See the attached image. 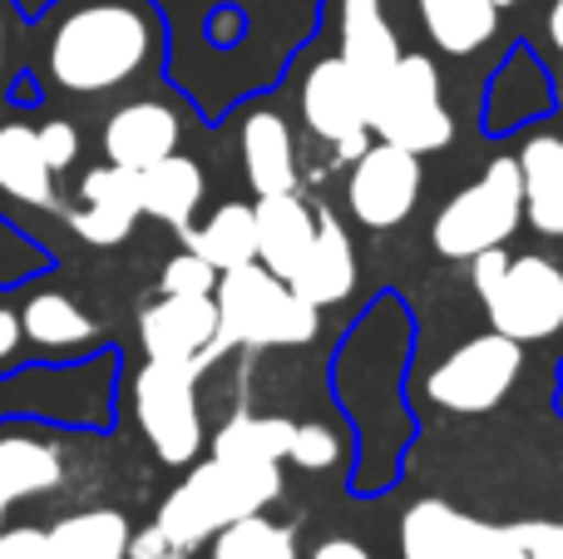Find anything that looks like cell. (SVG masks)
<instances>
[{"mask_svg":"<svg viewBox=\"0 0 563 559\" xmlns=\"http://www.w3.org/2000/svg\"><path fill=\"white\" fill-rule=\"evenodd\" d=\"M336 456H341V441H336V431H331V426L307 421V426H297V431H291L287 461L301 465V471H327V465H336Z\"/></svg>","mask_w":563,"mask_h":559,"instance_id":"1f68e13d","label":"cell"},{"mask_svg":"<svg viewBox=\"0 0 563 559\" xmlns=\"http://www.w3.org/2000/svg\"><path fill=\"white\" fill-rule=\"evenodd\" d=\"M184 243L203 263H213L218 273H233L243 263H257V218L247 204H223V208H213L208 223L188 228Z\"/></svg>","mask_w":563,"mask_h":559,"instance_id":"484cf974","label":"cell"},{"mask_svg":"<svg viewBox=\"0 0 563 559\" xmlns=\"http://www.w3.org/2000/svg\"><path fill=\"white\" fill-rule=\"evenodd\" d=\"M525 223V174L519 158H495L470 188H460L435 218V253L445 257H479L489 248H505L515 228Z\"/></svg>","mask_w":563,"mask_h":559,"instance_id":"52a82bcc","label":"cell"},{"mask_svg":"<svg viewBox=\"0 0 563 559\" xmlns=\"http://www.w3.org/2000/svg\"><path fill=\"white\" fill-rule=\"evenodd\" d=\"M218 287V267L203 263V257L194 253V248H184V253H174L164 263V273H158V293H178V297H208Z\"/></svg>","mask_w":563,"mask_h":559,"instance_id":"4dcf8cb0","label":"cell"},{"mask_svg":"<svg viewBox=\"0 0 563 559\" xmlns=\"http://www.w3.org/2000/svg\"><path fill=\"white\" fill-rule=\"evenodd\" d=\"M164 50V20L148 0H55L40 15V79L59 95H114Z\"/></svg>","mask_w":563,"mask_h":559,"instance_id":"7a4b0ae2","label":"cell"},{"mask_svg":"<svg viewBox=\"0 0 563 559\" xmlns=\"http://www.w3.org/2000/svg\"><path fill=\"white\" fill-rule=\"evenodd\" d=\"M495 6H499V10H505V6H515V0H495Z\"/></svg>","mask_w":563,"mask_h":559,"instance_id":"ab89813d","label":"cell"},{"mask_svg":"<svg viewBox=\"0 0 563 559\" xmlns=\"http://www.w3.org/2000/svg\"><path fill=\"white\" fill-rule=\"evenodd\" d=\"M144 218L139 204V174L119 164H99L79 178V208H69V228L89 248H119Z\"/></svg>","mask_w":563,"mask_h":559,"instance_id":"9a60e30c","label":"cell"},{"mask_svg":"<svg viewBox=\"0 0 563 559\" xmlns=\"http://www.w3.org/2000/svg\"><path fill=\"white\" fill-rule=\"evenodd\" d=\"M129 545H134L129 515L99 505V511H75L49 520L40 559H129Z\"/></svg>","mask_w":563,"mask_h":559,"instance_id":"d6986e66","label":"cell"},{"mask_svg":"<svg viewBox=\"0 0 563 559\" xmlns=\"http://www.w3.org/2000/svg\"><path fill=\"white\" fill-rule=\"evenodd\" d=\"M213 559H297V540L287 525L267 520V515H247V520L213 535Z\"/></svg>","mask_w":563,"mask_h":559,"instance_id":"f1b7e54d","label":"cell"},{"mask_svg":"<svg viewBox=\"0 0 563 559\" xmlns=\"http://www.w3.org/2000/svg\"><path fill=\"white\" fill-rule=\"evenodd\" d=\"M40 85H45V79H35L30 69H20V75H15V89H10V99H15V105H40V99H45V89H40Z\"/></svg>","mask_w":563,"mask_h":559,"instance_id":"8d00e7d4","label":"cell"},{"mask_svg":"<svg viewBox=\"0 0 563 559\" xmlns=\"http://www.w3.org/2000/svg\"><path fill=\"white\" fill-rule=\"evenodd\" d=\"M20 327H25V342L45 357H69V352H85V347L99 342V322L69 293L25 297V307H20Z\"/></svg>","mask_w":563,"mask_h":559,"instance_id":"cb8c5ba5","label":"cell"},{"mask_svg":"<svg viewBox=\"0 0 563 559\" xmlns=\"http://www.w3.org/2000/svg\"><path fill=\"white\" fill-rule=\"evenodd\" d=\"M0 194L40 213H59V174L40 154L35 124H0Z\"/></svg>","mask_w":563,"mask_h":559,"instance_id":"ac0fdd59","label":"cell"},{"mask_svg":"<svg viewBox=\"0 0 563 559\" xmlns=\"http://www.w3.org/2000/svg\"><path fill=\"white\" fill-rule=\"evenodd\" d=\"M301 119L317 139H327L341 158L366 154V85L346 69V59H317L301 79Z\"/></svg>","mask_w":563,"mask_h":559,"instance_id":"7c38bea8","label":"cell"},{"mask_svg":"<svg viewBox=\"0 0 563 559\" xmlns=\"http://www.w3.org/2000/svg\"><path fill=\"white\" fill-rule=\"evenodd\" d=\"M0 59H5V20H0Z\"/></svg>","mask_w":563,"mask_h":559,"instance_id":"f35d334b","label":"cell"},{"mask_svg":"<svg viewBox=\"0 0 563 559\" xmlns=\"http://www.w3.org/2000/svg\"><path fill=\"white\" fill-rule=\"evenodd\" d=\"M243 174L257 198L297 194V154H291V134L273 109H253L243 119Z\"/></svg>","mask_w":563,"mask_h":559,"instance_id":"603a6c76","label":"cell"},{"mask_svg":"<svg viewBox=\"0 0 563 559\" xmlns=\"http://www.w3.org/2000/svg\"><path fill=\"white\" fill-rule=\"evenodd\" d=\"M253 218H257V263L267 273H277L282 283H291L311 238H317V213L297 194H273V198H257Z\"/></svg>","mask_w":563,"mask_h":559,"instance_id":"e0dca14e","label":"cell"},{"mask_svg":"<svg viewBox=\"0 0 563 559\" xmlns=\"http://www.w3.org/2000/svg\"><path fill=\"white\" fill-rule=\"evenodd\" d=\"M420 198V154L396 144H376L356 158L351 168V188H346V204L356 213V223L366 228H396L410 218Z\"/></svg>","mask_w":563,"mask_h":559,"instance_id":"5bb4252c","label":"cell"},{"mask_svg":"<svg viewBox=\"0 0 563 559\" xmlns=\"http://www.w3.org/2000/svg\"><path fill=\"white\" fill-rule=\"evenodd\" d=\"M519 366H525V352H519L515 337L485 332V337H470L465 347H455V352L430 372L426 392H430V402L445 406V412L479 416L505 402L509 386L519 382Z\"/></svg>","mask_w":563,"mask_h":559,"instance_id":"30bf717a","label":"cell"},{"mask_svg":"<svg viewBox=\"0 0 563 559\" xmlns=\"http://www.w3.org/2000/svg\"><path fill=\"white\" fill-rule=\"evenodd\" d=\"M203 168L188 154H168L158 164L139 168V204H144L148 218L188 233L194 228V213L203 208Z\"/></svg>","mask_w":563,"mask_h":559,"instance_id":"7402d4cb","label":"cell"},{"mask_svg":"<svg viewBox=\"0 0 563 559\" xmlns=\"http://www.w3.org/2000/svg\"><path fill=\"white\" fill-rule=\"evenodd\" d=\"M366 124L380 134V144L410 149V154H435L450 144L455 124L440 105V69L430 55H400L390 75L366 95Z\"/></svg>","mask_w":563,"mask_h":559,"instance_id":"ba28073f","label":"cell"},{"mask_svg":"<svg viewBox=\"0 0 563 559\" xmlns=\"http://www.w3.org/2000/svg\"><path fill=\"white\" fill-rule=\"evenodd\" d=\"M49 263H55V257H49L45 243H35L25 228L0 218V293H10V287H20V283H35L40 273H49Z\"/></svg>","mask_w":563,"mask_h":559,"instance_id":"f546056e","label":"cell"},{"mask_svg":"<svg viewBox=\"0 0 563 559\" xmlns=\"http://www.w3.org/2000/svg\"><path fill=\"white\" fill-rule=\"evenodd\" d=\"M519 174H525V213L534 233L563 238V139H529L525 154H519Z\"/></svg>","mask_w":563,"mask_h":559,"instance_id":"d4e9b609","label":"cell"},{"mask_svg":"<svg viewBox=\"0 0 563 559\" xmlns=\"http://www.w3.org/2000/svg\"><path fill=\"white\" fill-rule=\"evenodd\" d=\"M291 431L297 426L287 416H233L223 431L213 436V456H238V461H287L291 451Z\"/></svg>","mask_w":563,"mask_h":559,"instance_id":"83f0119b","label":"cell"},{"mask_svg":"<svg viewBox=\"0 0 563 559\" xmlns=\"http://www.w3.org/2000/svg\"><path fill=\"white\" fill-rule=\"evenodd\" d=\"M25 347V327H20V313L15 307H0V372H10Z\"/></svg>","mask_w":563,"mask_h":559,"instance_id":"e575fe53","label":"cell"},{"mask_svg":"<svg viewBox=\"0 0 563 559\" xmlns=\"http://www.w3.org/2000/svg\"><path fill=\"white\" fill-rule=\"evenodd\" d=\"M198 376L194 362H144L134 376V416L148 451L164 465H194L203 451V416H198Z\"/></svg>","mask_w":563,"mask_h":559,"instance_id":"9c48e42d","label":"cell"},{"mask_svg":"<svg viewBox=\"0 0 563 559\" xmlns=\"http://www.w3.org/2000/svg\"><path fill=\"white\" fill-rule=\"evenodd\" d=\"M356 287V253H351L346 228L331 213H317V238H311L307 257H301L297 277H291V293L307 297L311 307H331Z\"/></svg>","mask_w":563,"mask_h":559,"instance_id":"ffe728a7","label":"cell"},{"mask_svg":"<svg viewBox=\"0 0 563 559\" xmlns=\"http://www.w3.org/2000/svg\"><path fill=\"white\" fill-rule=\"evenodd\" d=\"M282 495V465L277 461H238V456H213L194 465L174 491L164 495L154 525L134 530L129 559H188L194 550L213 545L218 530L263 515Z\"/></svg>","mask_w":563,"mask_h":559,"instance_id":"3957f363","label":"cell"},{"mask_svg":"<svg viewBox=\"0 0 563 559\" xmlns=\"http://www.w3.org/2000/svg\"><path fill=\"white\" fill-rule=\"evenodd\" d=\"M158 15L168 20L164 69L203 119L267 89L311 30L287 0H158Z\"/></svg>","mask_w":563,"mask_h":559,"instance_id":"6da1fadb","label":"cell"},{"mask_svg":"<svg viewBox=\"0 0 563 559\" xmlns=\"http://www.w3.org/2000/svg\"><path fill=\"white\" fill-rule=\"evenodd\" d=\"M420 20L445 55H475L479 45L495 40L499 6L495 0H420Z\"/></svg>","mask_w":563,"mask_h":559,"instance_id":"4316f807","label":"cell"},{"mask_svg":"<svg viewBox=\"0 0 563 559\" xmlns=\"http://www.w3.org/2000/svg\"><path fill=\"white\" fill-rule=\"evenodd\" d=\"M178 139H184V119L174 105L164 99H129L99 129V149H104V164L119 168H148L158 158L178 154Z\"/></svg>","mask_w":563,"mask_h":559,"instance_id":"2e32d148","label":"cell"},{"mask_svg":"<svg viewBox=\"0 0 563 559\" xmlns=\"http://www.w3.org/2000/svg\"><path fill=\"white\" fill-rule=\"evenodd\" d=\"M475 263V293L489 313V327L505 337L544 342L563 327V267L549 257H505V248L470 257Z\"/></svg>","mask_w":563,"mask_h":559,"instance_id":"5b68a950","label":"cell"},{"mask_svg":"<svg viewBox=\"0 0 563 559\" xmlns=\"http://www.w3.org/2000/svg\"><path fill=\"white\" fill-rule=\"evenodd\" d=\"M35 134H40V154L49 158V168H55V174L75 168V158H79V129L69 124V119H45Z\"/></svg>","mask_w":563,"mask_h":559,"instance_id":"d6a6232c","label":"cell"},{"mask_svg":"<svg viewBox=\"0 0 563 559\" xmlns=\"http://www.w3.org/2000/svg\"><path fill=\"white\" fill-rule=\"evenodd\" d=\"M341 59L366 85V95L390 75V65L400 59V45L380 0H341Z\"/></svg>","mask_w":563,"mask_h":559,"instance_id":"44dd1931","label":"cell"},{"mask_svg":"<svg viewBox=\"0 0 563 559\" xmlns=\"http://www.w3.org/2000/svg\"><path fill=\"white\" fill-rule=\"evenodd\" d=\"M549 40H554V50L563 55V0H554V10H549Z\"/></svg>","mask_w":563,"mask_h":559,"instance_id":"74e56055","label":"cell"},{"mask_svg":"<svg viewBox=\"0 0 563 559\" xmlns=\"http://www.w3.org/2000/svg\"><path fill=\"white\" fill-rule=\"evenodd\" d=\"M139 347H144L148 362H194L208 372L223 357L213 293L208 297L158 293V303H148L139 313Z\"/></svg>","mask_w":563,"mask_h":559,"instance_id":"4fadbf2b","label":"cell"},{"mask_svg":"<svg viewBox=\"0 0 563 559\" xmlns=\"http://www.w3.org/2000/svg\"><path fill=\"white\" fill-rule=\"evenodd\" d=\"M400 559H529L515 525H489L445 501H416L400 520Z\"/></svg>","mask_w":563,"mask_h":559,"instance_id":"8fae6325","label":"cell"},{"mask_svg":"<svg viewBox=\"0 0 563 559\" xmlns=\"http://www.w3.org/2000/svg\"><path fill=\"white\" fill-rule=\"evenodd\" d=\"M65 485V446L35 421H0V559H40L45 525H10V511Z\"/></svg>","mask_w":563,"mask_h":559,"instance_id":"8992f818","label":"cell"},{"mask_svg":"<svg viewBox=\"0 0 563 559\" xmlns=\"http://www.w3.org/2000/svg\"><path fill=\"white\" fill-rule=\"evenodd\" d=\"M218 347H301L317 337V307L291 293L263 263H243L233 273H218Z\"/></svg>","mask_w":563,"mask_h":559,"instance_id":"277c9868","label":"cell"},{"mask_svg":"<svg viewBox=\"0 0 563 559\" xmlns=\"http://www.w3.org/2000/svg\"><path fill=\"white\" fill-rule=\"evenodd\" d=\"M519 540H525L529 559H563V525H544V520H529L515 525Z\"/></svg>","mask_w":563,"mask_h":559,"instance_id":"836d02e7","label":"cell"},{"mask_svg":"<svg viewBox=\"0 0 563 559\" xmlns=\"http://www.w3.org/2000/svg\"><path fill=\"white\" fill-rule=\"evenodd\" d=\"M311 559H371V555L361 550L356 540H321L317 550H311Z\"/></svg>","mask_w":563,"mask_h":559,"instance_id":"d590c367","label":"cell"}]
</instances>
